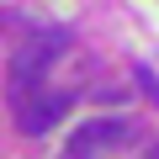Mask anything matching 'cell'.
Here are the masks:
<instances>
[{"mask_svg":"<svg viewBox=\"0 0 159 159\" xmlns=\"http://www.w3.org/2000/svg\"><path fill=\"white\" fill-rule=\"evenodd\" d=\"M64 43H69V32H58V27H48V32H32L21 48H16V58H11V101H21V96H32L37 85H43V74H48V64L64 53Z\"/></svg>","mask_w":159,"mask_h":159,"instance_id":"6da1fadb","label":"cell"},{"mask_svg":"<svg viewBox=\"0 0 159 159\" xmlns=\"http://www.w3.org/2000/svg\"><path fill=\"white\" fill-rule=\"evenodd\" d=\"M64 111H69V96H58V90H32V96L16 101V127H21L27 138H37V133H48L53 122H64Z\"/></svg>","mask_w":159,"mask_h":159,"instance_id":"3957f363","label":"cell"},{"mask_svg":"<svg viewBox=\"0 0 159 159\" xmlns=\"http://www.w3.org/2000/svg\"><path fill=\"white\" fill-rule=\"evenodd\" d=\"M148 159H159V143H154V154H148Z\"/></svg>","mask_w":159,"mask_h":159,"instance_id":"5b68a950","label":"cell"},{"mask_svg":"<svg viewBox=\"0 0 159 159\" xmlns=\"http://www.w3.org/2000/svg\"><path fill=\"white\" fill-rule=\"evenodd\" d=\"M133 80H138V85H143V96H148V101L159 106V74H154L148 64H138V69H133Z\"/></svg>","mask_w":159,"mask_h":159,"instance_id":"277c9868","label":"cell"},{"mask_svg":"<svg viewBox=\"0 0 159 159\" xmlns=\"http://www.w3.org/2000/svg\"><path fill=\"white\" fill-rule=\"evenodd\" d=\"M127 133H133V127H127L122 117H90V122H80V127L69 133V143H64V159H96L101 148H117Z\"/></svg>","mask_w":159,"mask_h":159,"instance_id":"7a4b0ae2","label":"cell"}]
</instances>
